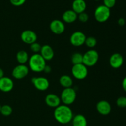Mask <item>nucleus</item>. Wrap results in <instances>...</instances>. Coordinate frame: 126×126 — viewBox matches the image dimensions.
<instances>
[{
    "label": "nucleus",
    "mask_w": 126,
    "mask_h": 126,
    "mask_svg": "<svg viewBox=\"0 0 126 126\" xmlns=\"http://www.w3.org/2000/svg\"><path fill=\"white\" fill-rule=\"evenodd\" d=\"M54 116L58 123L66 124L71 122L73 118V113L69 106L63 104L55 108Z\"/></svg>",
    "instance_id": "1"
},
{
    "label": "nucleus",
    "mask_w": 126,
    "mask_h": 126,
    "mask_svg": "<svg viewBox=\"0 0 126 126\" xmlns=\"http://www.w3.org/2000/svg\"><path fill=\"white\" fill-rule=\"evenodd\" d=\"M46 60L43 59L40 54H34L29 58L28 65L29 68L32 71L36 73L43 71L44 67L46 65Z\"/></svg>",
    "instance_id": "2"
},
{
    "label": "nucleus",
    "mask_w": 126,
    "mask_h": 126,
    "mask_svg": "<svg viewBox=\"0 0 126 126\" xmlns=\"http://www.w3.org/2000/svg\"><path fill=\"white\" fill-rule=\"evenodd\" d=\"M110 9L103 4L97 6L94 12V17L96 20L99 23L105 22L110 17Z\"/></svg>",
    "instance_id": "3"
},
{
    "label": "nucleus",
    "mask_w": 126,
    "mask_h": 126,
    "mask_svg": "<svg viewBox=\"0 0 126 126\" xmlns=\"http://www.w3.org/2000/svg\"><path fill=\"white\" fill-rule=\"evenodd\" d=\"M99 59V54L97 50L90 49L83 54L82 63L88 66H93L97 63Z\"/></svg>",
    "instance_id": "4"
},
{
    "label": "nucleus",
    "mask_w": 126,
    "mask_h": 126,
    "mask_svg": "<svg viewBox=\"0 0 126 126\" xmlns=\"http://www.w3.org/2000/svg\"><path fill=\"white\" fill-rule=\"evenodd\" d=\"M76 98V92L72 87L63 89L60 95L61 102L65 105H70L75 102Z\"/></svg>",
    "instance_id": "5"
},
{
    "label": "nucleus",
    "mask_w": 126,
    "mask_h": 126,
    "mask_svg": "<svg viewBox=\"0 0 126 126\" xmlns=\"http://www.w3.org/2000/svg\"><path fill=\"white\" fill-rule=\"evenodd\" d=\"M71 74L76 79H84L88 75V69L83 63L74 65L71 68Z\"/></svg>",
    "instance_id": "6"
},
{
    "label": "nucleus",
    "mask_w": 126,
    "mask_h": 126,
    "mask_svg": "<svg viewBox=\"0 0 126 126\" xmlns=\"http://www.w3.org/2000/svg\"><path fill=\"white\" fill-rule=\"evenodd\" d=\"M32 82L37 90L40 91H45L49 89L50 83L46 78L43 76L33 77L32 79Z\"/></svg>",
    "instance_id": "7"
},
{
    "label": "nucleus",
    "mask_w": 126,
    "mask_h": 126,
    "mask_svg": "<svg viewBox=\"0 0 126 126\" xmlns=\"http://www.w3.org/2000/svg\"><path fill=\"white\" fill-rule=\"evenodd\" d=\"M28 73L29 68L26 65L19 64L14 68L12 71V76L16 79H22L25 78Z\"/></svg>",
    "instance_id": "8"
},
{
    "label": "nucleus",
    "mask_w": 126,
    "mask_h": 126,
    "mask_svg": "<svg viewBox=\"0 0 126 126\" xmlns=\"http://www.w3.org/2000/svg\"><path fill=\"white\" fill-rule=\"evenodd\" d=\"M86 36L84 33L80 31H76L73 33L70 36V41L71 45L76 47L81 46L84 44L86 39Z\"/></svg>",
    "instance_id": "9"
},
{
    "label": "nucleus",
    "mask_w": 126,
    "mask_h": 126,
    "mask_svg": "<svg viewBox=\"0 0 126 126\" xmlns=\"http://www.w3.org/2000/svg\"><path fill=\"white\" fill-rule=\"evenodd\" d=\"M20 38L22 41L27 44H32L36 42L38 36L36 33L30 30H24L20 35Z\"/></svg>",
    "instance_id": "10"
},
{
    "label": "nucleus",
    "mask_w": 126,
    "mask_h": 126,
    "mask_svg": "<svg viewBox=\"0 0 126 126\" xmlns=\"http://www.w3.org/2000/svg\"><path fill=\"white\" fill-rule=\"evenodd\" d=\"M50 29L55 34H61L65 32V26L63 21L55 19L50 23Z\"/></svg>",
    "instance_id": "11"
},
{
    "label": "nucleus",
    "mask_w": 126,
    "mask_h": 126,
    "mask_svg": "<svg viewBox=\"0 0 126 126\" xmlns=\"http://www.w3.org/2000/svg\"><path fill=\"white\" fill-rule=\"evenodd\" d=\"M97 111L102 115L107 116L111 111V106L107 100H101L97 103L96 105Z\"/></svg>",
    "instance_id": "12"
},
{
    "label": "nucleus",
    "mask_w": 126,
    "mask_h": 126,
    "mask_svg": "<svg viewBox=\"0 0 126 126\" xmlns=\"http://www.w3.org/2000/svg\"><path fill=\"white\" fill-rule=\"evenodd\" d=\"M45 103L48 107L55 108L60 105L61 100L57 95L49 94L45 97Z\"/></svg>",
    "instance_id": "13"
},
{
    "label": "nucleus",
    "mask_w": 126,
    "mask_h": 126,
    "mask_svg": "<svg viewBox=\"0 0 126 126\" xmlns=\"http://www.w3.org/2000/svg\"><path fill=\"white\" fill-rule=\"evenodd\" d=\"M13 88V81L10 78L4 76L0 79V91L3 92H9Z\"/></svg>",
    "instance_id": "14"
},
{
    "label": "nucleus",
    "mask_w": 126,
    "mask_h": 126,
    "mask_svg": "<svg viewBox=\"0 0 126 126\" xmlns=\"http://www.w3.org/2000/svg\"><path fill=\"white\" fill-rule=\"evenodd\" d=\"M110 65L112 68L115 69L119 68L124 63V59L121 54L114 53L110 58Z\"/></svg>",
    "instance_id": "15"
},
{
    "label": "nucleus",
    "mask_w": 126,
    "mask_h": 126,
    "mask_svg": "<svg viewBox=\"0 0 126 126\" xmlns=\"http://www.w3.org/2000/svg\"><path fill=\"white\" fill-rule=\"evenodd\" d=\"M40 55L46 61L52 60L54 57V51L52 47L48 44H44L41 47Z\"/></svg>",
    "instance_id": "16"
},
{
    "label": "nucleus",
    "mask_w": 126,
    "mask_h": 126,
    "mask_svg": "<svg viewBox=\"0 0 126 126\" xmlns=\"http://www.w3.org/2000/svg\"><path fill=\"white\" fill-rule=\"evenodd\" d=\"M87 4L84 0H74L72 3V10L77 14L85 12Z\"/></svg>",
    "instance_id": "17"
},
{
    "label": "nucleus",
    "mask_w": 126,
    "mask_h": 126,
    "mask_svg": "<svg viewBox=\"0 0 126 126\" xmlns=\"http://www.w3.org/2000/svg\"><path fill=\"white\" fill-rule=\"evenodd\" d=\"M78 18V14L72 9L66 10L63 13L62 20L66 23H72Z\"/></svg>",
    "instance_id": "18"
},
{
    "label": "nucleus",
    "mask_w": 126,
    "mask_h": 126,
    "mask_svg": "<svg viewBox=\"0 0 126 126\" xmlns=\"http://www.w3.org/2000/svg\"><path fill=\"white\" fill-rule=\"evenodd\" d=\"M73 126H87V121L86 117L81 114L73 116L72 121Z\"/></svg>",
    "instance_id": "19"
},
{
    "label": "nucleus",
    "mask_w": 126,
    "mask_h": 126,
    "mask_svg": "<svg viewBox=\"0 0 126 126\" xmlns=\"http://www.w3.org/2000/svg\"><path fill=\"white\" fill-rule=\"evenodd\" d=\"M59 82H60V85H61L64 89L71 87L73 83V79L72 78H71V76L66 75H62V76L60 78Z\"/></svg>",
    "instance_id": "20"
},
{
    "label": "nucleus",
    "mask_w": 126,
    "mask_h": 126,
    "mask_svg": "<svg viewBox=\"0 0 126 126\" xmlns=\"http://www.w3.org/2000/svg\"><path fill=\"white\" fill-rule=\"evenodd\" d=\"M29 56L28 53L25 50H20L17 53L16 55V59L19 64L22 65H25L29 60Z\"/></svg>",
    "instance_id": "21"
},
{
    "label": "nucleus",
    "mask_w": 126,
    "mask_h": 126,
    "mask_svg": "<svg viewBox=\"0 0 126 126\" xmlns=\"http://www.w3.org/2000/svg\"><path fill=\"white\" fill-rule=\"evenodd\" d=\"M71 61L73 65L82 63L83 61V54L79 52H75L71 55Z\"/></svg>",
    "instance_id": "22"
},
{
    "label": "nucleus",
    "mask_w": 126,
    "mask_h": 126,
    "mask_svg": "<svg viewBox=\"0 0 126 126\" xmlns=\"http://www.w3.org/2000/svg\"><path fill=\"white\" fill-rule=\"evenodd\" d=\"M12 113V108L11 106L8 105H4L1 106V111H0V114L4 116H9L11 115Z\"/></svg>",
    "instance_id": "23"
},
{
    "label": "nucleus",
    "mask_w": 126,
    "mask_h": 126,
    "mask_svg": "<svg viewBox=\"0 0 126 126\" xmlns=\"http://www.w3.org/2000/svg\"><path fill=\"white\" fill-rule=\"evenodd\" d=\"M84 44L88 47L94 48L97 44V39L93 36L87 37V38H86Z\"/></svg>",
    "instance_id": "24"
},
{
    "label": "nucleus",
    "mask_w": 126,
    "mask_h": 126,
    "mask_svg": "<svg viewBox=\"0 0 126 126\" xmlns=\"http://www.w3.org/2000/svg\"><path fill=\"white\" fill-rule=\"evenodd\" d=\"M41 46L37 42L33 43V44H30V49L33 52L34 54H38V52H40L41 49Z\"/></svg>",
    "instance_id": "25"
},
{
    "label": "nucleus",
    "mask_w": 126,
    "mask_h": 126,
    "mask_svg": "<svg viewBox=\"0 0 126 126\" xmlns=\"http://www.w3.org/2000/svg\"><path fill=\"white\" fill-rule=\"evenodd\" d=\"M116 104L119 108H126V97L122 96L119 97L116 100Z\"/></svg>",
    "instance_id": "26"
},
{
    "label": "nucleus",
    "mask_w": 126,
    "mask_h": 126,
    "mask_svg": "<svg viewBox=\"0 0 126 126\" xmlns=\"http://www.w3.org/2000/svg\"><path fill=\"white\" fill-rule=\"evenodd\" d=\"M78 17L79 20L80 22H82V23H85V22H87L89 20V15L85 12H82V13L78 14Z\"/></svg>",
    "instance_id": "27"
},
{
    "label": "nucleus",
    "mask_w": 126,
    "mask_h": 126,
    "mask_svg": "<svg viewBox=\"0 0 126 126\" xmlns=\"http://www.w3.org/2000/svg\"><path fill=\"white\" fill-rule=\"evenodd\" d=\"M116 2V0H103V5L109 9L114 7Z\"/></svg>",
    "instance_id": "28"
},
{
    "label": "nucleus",
    "mask_w": 126,
    "mask_h": 126,
    "mask_svg": "<svg viewBox=\"0 0 126 126\" xmlns=\"http://www.w3.org/2000/svg\"><path fill=\"white\" fill-rule=\"evenodd\" d=\"M26 0H10V2L15 6H20L25 2Z\"/></svg>",
    "instance_id": "29"
},
{
    "label": "nucleus",
    "mask_w": 126,
    "mask_h": 126,
    "mask_svg": "<svg viewBox=\"0 0 126 126\" xmlns=\"http://www.w3.org/2000/svg\"><path fill=\"white\" fill-rule=\"evenodd\" d=\"M52 71V68L51 66H49V65H46V66L44 67V70H43V71H44V73H50V72H51Z\"/></svg>",
    "instance_id": "30"
},
{
    "label": "nucleus",
    "mask_w": 126,
    "mask_h": 126,
    "mask_svg": "<svg viewBox=\"0 0 126 126\" xmlns=\"http://www.w3.org/2000/svg\"><path fill=\"white\" fill-rule=\"evenodd\" d=\"M118 24H119V25L124 26V25H125V23H126L125 20H124L123 18H120L119 20H118Z\"/></svg>",
    "instance_id": "31"
},
{
    "label": "nucleus",
    "mask_w": 126,
    "mask_h": 126,
    "mask_svg": "<svg viewBox=\"0 0 126 126\" xmlns=\"http://www.w3.org/2000/svg\"><path fill=\"white\" fill-rule=\"evenodd\" d=\"M122 86H123V88L124 91L126 92V76L123 79V82H122Z\"/></svg>",
    "instance_id": "32"
},
{
    "label": "nucleus",
    "mask_w": 126,
    "mask_h": 126,
    "mask_svg": "<svg viewBox=\"0 0 126 126\" xmlns=\"http://www.w3.org/2000/svg\"><path fill=\"white\" fill-rule=\"evenodd\" d=\"M4 71L2 68H0V79L2 78V77H4Z\"/></svg>",
    "instance_id": "33"
},
{
    "label": "nucleus",
    "mask_w": 126,
    "mask_h": 126,
    "mask_svg": "<svg viewBox=\"0 0 126 126\" xmlns=\"http://www.w3.org/2000/svg\"><path fill=\"white\" fill-rule=\"evenodd\" d=\"M1 105H0V111H1Z\"/></svg>",
    "instance_id": "34"
},
{
    "label": "nucleus",
    "mask_w": 126,
    "mask_h": 126,
    "mask_svg": "<svg viewBox=\"0 0 126 126\" xmlns=\"http://www.w3.org/2000/svg\"><path fill=\"white\" fill-rule=\"evenodd\" d=\"M95 1H98V0H95Z\"/></svg>",
    "instance_id": "35"
}]
</instances>
